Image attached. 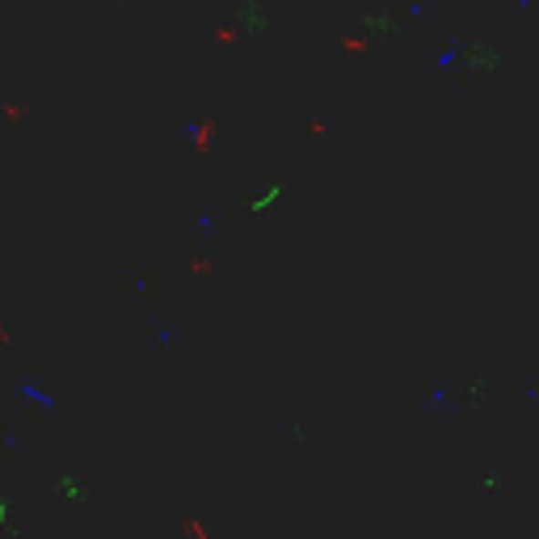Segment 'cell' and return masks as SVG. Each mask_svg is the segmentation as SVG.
<instances>
[{"mask_svg": "<svg viewBox=\"0 0 539 539\" xmlns=\"http://www.w3.org/2000/svg\"><path fill=\"white\" fill-rule=\"evenodd\" d=\"M22 397L34 400L38 409H56V397H51V392H43V384H30V379L22 384Z\"/></svg>", "mask_w": 539, "mask_h": 539, "instance_id": "cell-1", "label": "cell"}]
</instances>
